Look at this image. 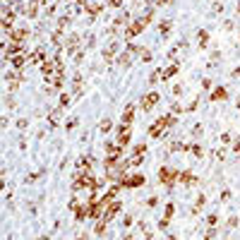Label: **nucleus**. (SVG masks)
I'll use <instances>...</instances> for the list:
<instances>
[{"label":"nucleus","instance_id":"nucleus-2","mask_svg":"<svg viewBox=\"0 0 240 240\" xmlns=\"http://www.w3.org/2000/svg\"><path fill=\"white\" fill-rule=\"evenodd\" d=\"M173 175H175L173 171H166V168H163V171H161V180H163V182H171Z\"/></svg>","mask_w":240,"mask_h":240},{"label":"nucleus","instance_id":"nucleus-6","mask_svg":"<svg viewBox=\"0 0 240 240\" xmlns=\"http://www.w3.org/2000/svg\"><path fill=\"white\" fill-rule=\"evenodd\" d=\"M110 2H113V5H120V0H110Z\"/></svg>","mask_w":240,"mask_h":240},{"label":"nucleus","instance_id":"nucleus-4","mask_svg":"<svg viewBox=\"0 0 240 240\" xmlns=\"http://www.w3.org/2000/svg\"><path fill=\"white\" fill-rule=\"evenodd\" d=\"M127 137H130V132H127V127H125V130L120 132V144H125V142H127Z\"/></svg>","mask_w":240,"mask_h":240},{"label":"nucleus","instance_id":"nucleus-5","mask_svg":"<svg viewBox=\"0 0 240 240\" xmlns=\"http://www.w3.org/2000/svg\"><path fill=\"white\" fill-rule=\"evenodd\" d=\"M127 185H142V175H135L132 180H127Z\"/></svg>","mask_w":240,"mask_h":240},{"label":"nucleus","instance_id":"nucleus-3","mask_svg":"<svg viewBox=\"0 0 240 240\" xmlns=\"http://www.w3.org/2000/svg\"><path fill=\"white\" fill-rule=\"evenodd\" d=\"M130 120H132V108H127V110H125V115H123V123H125V125H127Z\"/></svg>","mask_w":240,"mask_h":240},{"label":"nucleus","instance_id":"nucleus-1","mask_svg":"<svg viewBox=\"0 0 240 240\" xmlns=\"http://www.w3.org/2000/svg\"><path fill=\"white\" fill-rule=\"evenodd\" d=\"M156 99H159L156 94H149V96H144V103H142V106H144V108H151V106L156 103Z\"/></svg>","mask_w":240,"mask_h":240}]
</instances>
